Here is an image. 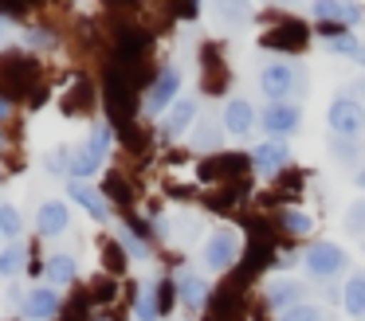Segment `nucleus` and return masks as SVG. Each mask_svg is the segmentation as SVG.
Here are the masks:
<instances>
[{
    "label": "nucleus",
    "mask_w": 365,
    "mask_h": 321,
    "mask_svg": "<svg viewBox=\"0 0 365 321\" xmlns=\"http://www.w3.org/2000/svg\"><path fill=\"white\" fill-rule=\"evenodd\" d=\"M346 313L349 317H365V270H354L346 282Z\"/></svg>",
    "instance_id": "20"
},
{
    "label": "nucleus",
    "mask_w": 365,
    "mask_h": 321,
    "mask_svg": "<svg viewBox=\"0 0 365 321\" xmlns=\"http://www.w3.org/2000/svg\"><path fill=\"white\" fill-rule=\"evenodd\" d=\"M326 47H330L334 55H354V59H357V51H361V43H357V36H354V31H346V28H334V31H326Z\"/></svg>",
    "instance_id": "22"
},
{
    "label": "nucleus",
    "mask_w": 365,
    "mask_h": 321,
    "mask_svg": "<svg viewBox=\"0 0 365 321\" xmlns=\"http://www.w3.org/2000/svg\"><path fill=\"white\" fill-rule=\"evenodd\" d=\"M20 39H24L28 47H36V51H51V47H56V31H48V28H28Z\"/></svg>",
    "instance_id": "29"
},
{
    "label": "nucleus",
    "mask_w": 365,
    "mask_h": 321,
    "mask_svg": "<svg viewBox=\"0 0 365 321\" xmlns=\"http://www.w3.org/2000/svg\"><path fill=\"white\" fill-rule=\"evenodd\" d=\"M357 188H365V169H357Z\"/></svg>",
    "instance_id": "34"
},
{
    "label": "nucleus",
    "mask_w": 365,
    "mask_h": 321,
    "mask_svg": "<svg viewBox=\"0 0 365 321\" xmlns=\"http://www.w3.org/2000/svg\"><path fill=\"white\" fill-rule=\"evenodd\" d=\"M75 274H79V263H75L67 251H51L48 263H43V278H48V286H56V290L71 286Z\"/></svg>",
    "instance_id": "17"
},
{
    "label": "nucleus",
    "mask_w": 365,
    "mask_h": 321,
    "mask_svg": "<svg viewBox=\"0 0 365 321\" xmlns=\"http://www.w3.org/2000/svg\"><path fill=\"white\" fill-rule=\"evenodd\" d=\"M71 161H75L71 149L59 145V149H51V153H48V161H43V164H48V172H56V177H71Z\"/></svg>",
    "instance_id": "27"
},
{
    "label": "nucleus",
    "mask_w": 365,
    "mask_h": 321,
    "mask_svg": "<svg viewBox=\"0 0 365 321\" xmlns=\"http://www.w3.org/2000/svg\"><path fill=\"white\" fill-rule=\"evenodd\" d=\"M330 153L338 157V164L354 169V164L361 161V141H349V137H330Z\"/></svg>",
    "instance_id": "24"
},
{
    "label": "nucleus",
    "mask_w": 365,
    "mask_h": 321,
    "mask_svg": "<svg viewBox=\"0 0 365 321\" xmlns=\"http://www.w3.org/2000/svg\"><path fill=\"white\" fill-rule=\"evenodd\" d=\"M161 317V298H158V282H145L138 290V302H134V321H158Z\"/></svg>",
    "instance_id": "19"
},
{
    "label": "nucleus",
    "mask_w": 365,
    "mask_h": 321,
    "mask_svg": "<svg viewBox=\"0 0 365 321\" xmlns=\"http://www.w3.org/2000/svg\"><path fill=\"white\" fill-rule=\"evenodd\" d=\"M346 231L357 235V239H365V200H354L346 208Z\"/></svg>",
    "instance_id": "28"
},
{
    "label": "nucleus",
    "mask_w": 365,
    "mask_h": 321,
    "mask_svg": "<svg viewBox=\"0 0 365 321\" xmlns=\"http://www.w3.org/2000/svg\"><path fill=\"white\" fill-rule=\"evenodd\" d=\"M20 235H24V219H20V208H12V204H0V239L20 243Z\"/></svg>",
    "instance_id": "21"
},
{
    "label": "nucleus",
    "mask_w": 365,
    "mask_h": 321,
    "mask_svg": "<svg viewBox=\"0 0 365 321\" xmlns=\"http://www.w3.org/2000/svg\"><path fill=\"white\" fill-rule=\"evenodd\" d=\"M279 219H283V227L291 235H310V231H314V216H310L307 208H287Z\"/></svg>",
    "instance_id": "25"
},
{
    "label": "nucleus",
    "mask_w": 365,
    "mask_h": 321,
    "mask_svg": "<svg viewBox=\"0 0 365 321\" xmlns=\"http://www.w3.org/2000/svg\"><path fill=\"white\" fill-rule=\"evenodd\" d=\"M114 235H118V243H122V247H126L134 258H150V255H153V251H150V239H142V235H134L126 223H114Z\"/></svg>",
    "instance_id": "23"
},
{
    "label": "nucleus",
    "mask_w": 365,
    "mask_h": 321,
    "mask_svg": "<svg viewBox=\"0 0 365 321\" xmlns=\"http://www.w3.org/2000/svg\"><path fill=\"white\" fill-rule=\"evenodd\" d=\"M302 270L310 274V278H334V274H341L349 266V255L338 247V243H326V239H318V243H310L307 251H302Z\"/></svg>",
    "instance_id": "4"
},
{
    "label": "nucleus",
    "mask_w": 365,
    "mask_h": 321,
    "mask_svg": "<svg viewBox=\"0 0 365 321\" xmlns=\"http://www.w3.org/2000/svg\"><path fill=\"white\" fill-rule=\"evenodd\" d=\"M67 223H71V211H67L63 200L40 204V211H36V231H40L43 239H59V235L67 231Z\"/></svg>",
    "instance_id": "12"
},
{
    "label": "nucleus",
    "mask_w": 365,
    "mask_h": 321,
    "mask_svg": "<svg viewBox=\"0 0 365 321\" xmlns=\"http://www.w3.org/2000/svg\"><path fill=\"white\" fill-rule=\"evenodd\" d=\"M59 290L56 286H36L32 294L24 298V317L28 321H51L59 313Z\"/></svg>",
    "instance_id": "14"
},
{
    "label": "nucleus",
    "mask_w": 365,
    "mask_h": 321,
    "mask_svg": "<svg viewBox=\"0 0 365 321\" xmlns=\"http://www.w3.org/2000/svg\"><path fill=\"white\" fill-rule=\"evenodd\" d=\"M279 321H326V313H322V305H314V302H299V305L279 313Z\"/></svg>",
    "instance_id": "26"
},
{
    "label": "nucleus",
    "mask_w": 365,
    "mask_h": 321,
    "mask_svg": "<svg viewBox=\"0 0 365 321\" xmlns=\"http://www.w3.org/2000/svg\"><path fill=\"white\" fill-rule=\"evenodd\" d=\"M216 145H220V133L216 130H200L197 133V149H216Z\"/></svg>",
    "instance_id": "30"
},
{
    "label": "nucleus",
    "mask_w": 365,
    "mask_h": 321,
    "mask_svg": "<svg viewBox=\"0 0 365 321\" xmlns=\"http://www.w3.org/2000/svg\"><path fill=\"white\" fill-rule=\"evenodd\" d=\"M302 298H307V282H299V278H271V282H267V305H271L275 313L299 305Z\"/></svg>",
    "instance_id": "13"
},
{
    "label": "nucleus",
    "mask_w": 365,
    "mask_h": 321,
    "mask_svg": "<svg viewBox=\"0 0 365 321\" xmlns=\"http://www.w3.org/2000/svg\"><path fill=\"white\" fill-rule=\"evenodd\" d=\"M192 122H197V102H192V98H177L173 106H169L165 122H161V133H165V137H181V133L192 130Z\"/></svg>",
    "instance_id": "16"
},
{
    "label": "nucleus",
    "mask_w": 365,
    "mask_h": 321,
    "mask_svg": "<svg viewBox=\"0 0 365 321\" xmlns=\"http://www.w3.org/2000/svg\"><path fill=\"white\" fill-rule=\"evenodd\" d=\"M0 184H4V172H0Z\"/></svg>",
    "instance_id": "36"
},
{
    "label": "nucleus",
    "mask_w": 365,
    "mask_h": 321,
    "mask_svg": "<svg viewBox=\"0 0 365 321\" xmlns=\"http://www.w3.org/2000/svg\"><path fill=\"white\" fill-rule=\"evenodd\" d=\"M220 12L228 16V20H247V16H252V8H247V4H224Z\"/></svg>",
    "instance_id": "31"
},
{
    "label": "nucleus",
    "mask_w": 365,
    "mask_h": 321,
    "mask_svg": "<svg viewBox=\"0 0 365 321\" xmlns=\"http://www.w3.org/2000/svg\"><path fill=\"white\" fill-rule=\"evenodd\" d=\"M357 63H361V67H365V43H361V51H357Z\"/></svg>",
    "instance_id": "35"
},
{
    "label": "nucleus",
    "mask_w": 365,
    "mask_h": 321,
    "mask_svg": "<svg viewBox=\"0 0 365 321\" xmlns=\"http://www.w3.org/2000/svg\"><path fill=\"white\" fill-rule=\"evenodd\" d=\"M236 258H240V235L232 231V227H216V231L205 239V247H200V263H205L208 274L232 270Z\"/></svg>",
    "instance_id": "3"
},
{
    "label": "nucleus",
    "mask_w": 365,
    "mask_h": 321,
    "mask_svg": "<svg viewBox=\"0 0 365 321\" xmlns=\"http://www.w3.org/2000/svg\"><path fill=\"white\" fill-rule=\"evenodd\" d=\"M177 94H181V67H161V75L153 78V86L142 98V114L145 117L169 114V106L177 102Z\"/></svg>",
    "instance_id": "6"
},
{
    "label": "nucleus",
    "mask_w": 365,
    "mask_h": 321,
    "mask_svg": "<svg viewBox=\"0 0 365 321\" xmlns=\"http://www.w3.org/2000/svg\"><path fill=\"white\" fill-rule=\"evenodd\" d=\"M252 164L259 177H279V172L291 164V149H287V141H259V145L252 149Z\"/></svg>",
    "instance_id": "9"
},
{
    "label": "nucleus",
    "mask_w": 365,
    "mask_h": 321,
    "mask_svg": "<svg viewBox=\"0 0 365 321\" xmlns=\"http://www.w3.org/2000/svg\"><path fill=\"white\" fill-rule=\"evenodd\" d=\"M255 106L247 98H232L228 106H224V117H220V125H224V133L228 137H247V133L255 130Z\"/></svg>",
    "instance_id": "11"
},
{
    "label": "nucleus",
    "mask_w": 365,
    "mask_h": 321,
    "mask_svg": "<svg viewBox=\"0 0 365 321\" xmlns=\"http://www.w3.org/2000/svg\"><path fill=\"white\" fill-rule=\"evenodd\" d=\"M106 153H110V125L98 122L95 130H91L87 145L75 153V161H71V180H91L98 169H103Z\"/></svg>",
    "instance_id": "5"
},
{
    "label": "nucleus",
    "mask_w": 365,
    "mask_h": 321,
    "mask_svg": "<svg viewBox=\"0 0 365 321\" xmlns=\"http://www.w3.org/2000/svg\"><path fill=\"white\" fill-rule=\"evenodd\" d=\"M4 36H9V16H0V43H4Z\"/></svg>",
    "instance_id": "32"
},
{
    "label": "nucleus",
    "mask_w": 365,
    "mask_h": 321,
    "mask_svg": "<svg viewBox=\"0 0 365 321\" xmlns=\"http://www.w3.org/2000/svg\"><path fill=\"white\" fill-rule=\"evenodd\" d=\"M9 110H12V106H9V102H4V98H0V122L9 117Z\"/></svg>",
    "instance_id": "33"
},
{
    "label": "nucleus",
    "mask_w": 365,
    "mask_h": 321,
    "mask_svg": "<svg viewBox=\"0 0 365 321\" xmlns=\"http://www.w3.org/2000/svg\"><path fill=\"white\" fill-rule=\"evenodd\" d=\"M24 266H28V247H24V239H20V243H9V247L0 251V278H20V274H24Z\"/></svg>",
    "instance_id": "18"
},
{
    "label": "nucleus",
    "mask_w": 365,
    "mask_h": 321,
    "mask_svg": "<svg viewBox=\"0 0 365 321\" xmlns=\"http://www.w3.org/2000/svg\"><path fill=\"white\" fill-rule=\"evenodd\" d=\"M67 196H71L95 223H110V204H106V196L98 192L91 180H67Z\"/></svg>",
    "instance_id": "8"
},
{
    "label": "nucleus",
    "mask_w": 365,
    "mask_h": 321,
    "mask_svg": "<svg viewBox=\"0 0 365 321\" xmlns=\"http://www.w3.org/2000/svg\"><path fill=\"white\" fill-rule=\"evenodd\" d=\"M173 290H177V302L189 305V310H200L208 302V278L200 270H189V266H181L173 274Z\"/></svg>",
    "instance_id": "10"
},
{
    "label": "nucleus",
    "mask_w": 365,
    "mask_h": 321,
    "mask_svg": "<svg viewBox=\"0 0 365 321\" xmlns=\"http://www.w3.org/2000/svg\"><path fill=\"white\" fill-rule=\"evenodd\" d=\"M259 90L267 94V102H294L307 94V67L294 59H267L259 67Z\"/></svg>",
    "instance_id": "1"
},
{
    "label": "nucleus",
    "mask_w": 365,
    "mask_h": 321,
    "mask_svg": "<svg viewBox=\"0 0 365 321\" xmlns=\"http://www.w3.org/2000/svg\"><path fill=\"white\" fill-rule=\"evenodd\" d=\"M0 145H4V133H0Z\"/></svg>",
    "instance_id": "37"
},
{
    "label": "nucleus",
    "mask_w": 365,
    "mask_h": 321,
    "mask_svg": "<svg viewBox=\"0 0 365 321\" xmlns=\"http://www.w3.org/2000/svg\"><path fill=\"white\" fill-rule=\"evenodd\" d=\"M310 16L314 20H334V23H341V28H354V23H361L365 20V8L361 4H341V0H318V4H310Z\"/></svg>",
    "instance_id": "15"
},
{
    "label": "nucleus",
    "mask_w": 365,
    "mask_h": 321,
    "mask_svg": "<svg viewBox=\"0 0 365 321\" xmlns=\"http://www.w3.org/2000/svg\"><path fill=\"white\" fill-rule=\"evenodd\" d=\"M259 125L267 130L271 141H287L291 133L302 130V106L299 102H267V110L259 114Z\"/></svg>",
    "instance_id": "7"
},
{
    "label": "nucleus",
    "mask_w": 365,
    "mask_h": 321,
    "mask_svg": "<svg viewBox=\"0 0 365 321\" xmlns=\"http://www.w3.org/2000/svg\"><path fill=\"white\" fill-rule=\"evenodd\" d=\"M326 122H330V137H349L361 141L365 133V102H357L354 94H338L326 110Z\"/></svg>",
    "instance_id": "2"
}]
</instances>
